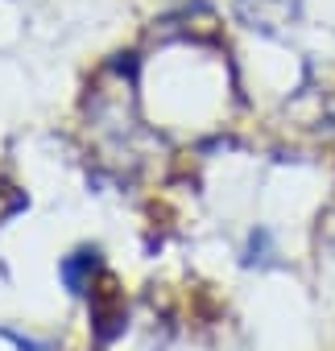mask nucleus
I'll use <instances>...</instances> for the list:
<instances>
[{"label": "nucleus", "instance_id": "1", "mask_svg": "<svg viewBox=\"0 0 335 351\" xmlns=\"http://www.w3.org/2000/svg\"><path fill=\"white\" fill-rule=\"evenodd\" d=\"M100 269V252L91 248H83V252H75V256H67L62 261V281L75 289V293H87V285H91V273Z\"/></svg>", "mask_w": 335, "mask_h": 351}]
</instances>
